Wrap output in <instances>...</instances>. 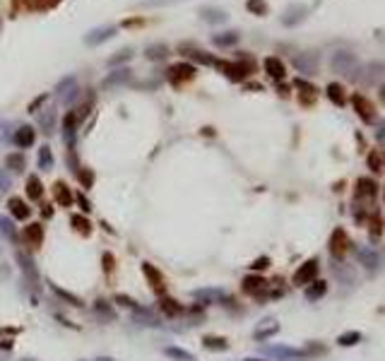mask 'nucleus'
<instances>
[{"label": "nucleus", "mask_w": 385, "mask_h": 361, "mask_svg": "<svg viewBox=\"0 0 385 361\" xmlns=\"http://www.w3.org/2000/svg\"><path fill=\"white\" fill-rule=\"evenodd\" d=\"M164 2H171V0H145L142 5H150L152 7V5H164Z\"/></svg>", "instance_id": "obj_58"}, {"label": "nucleus", "mask_w": 385, "mask_h": 361, "mask_svg": "<svg viewBox=\"0 0 385 361\" xmlns=\"http://www.w3.org/2000/svg\"><path fill=\"white\" fill-rule=\"evenodd\" d=\"M366 77H364V82L366 84H373L376 79H381L385 75V63H371V65H366Z\"/></svg>", "instance_id": "obj_36"}, {"label": "nucleus", "mask_w": 385, "mask_h": 361, "mask_svg": "<svg viewBox=\"0 0 385 361\" xmlns=\"http://www.w3.org/2000/svg\"><path fill=\"white\" fill-rule=\"evenodd\" d=\"M193 296H195V298H205V303H210L212 298H224V291H219V289H198Z\"/></svg>", "instance_id": "obj_45"}, {"label": "nucleus", "mask_w": 385, "mask_h": 361, "mask_svg": "<svg viewBox=\"0 0 385 361\" xmlns=\"http://www.w3.org/2000/svg\"><path fill=\"white\" fill-rule=\"evenodd\" d=\"M46 101H48V94L36 96V99H34V101L29 104V113H36V111H39V106H41V104H46Z\"/></svg>", "instance_id": "obj_54"}, {"label": "nucleus", "mask_w": 385, "mask_h": 361, "mask_svg": "<svg viewBox=\"0 0 385 361\" xmlns=\"http://www.w3.org/2000/svg\"><path fill=\"white\" fill-rule=\"evenodd\" d=\"M383 135H385V126L381 128V133H378V138H383Z\"/></svg>", "instance_id": "obj_60"}, {"label": "nucleus", "mask_w": 385, "mask_h": 361, "mask_svg": "<svg viewBox=\"0 0 385 361\" xmlns=\"http://www.w3.org/2000/svg\"><path fill=\"white\" fill-rule=\"evenodd\" d=\"M306 17H308L306 5H301V2H292V5L284 10V15H282V24H284V27H296V24H301Z\"/></svg>", "instance_id": "obj_9"}, {"label": "nucleus", "mask_w": 385, "mask_h": 361, "mask_svg": "<svg viewBox=\"0 0 385 361\" xmlns=\"http://www.w3.org/2000/svg\"><path fill=\"white\" fill-rule=\"evenodd\" d=\"M294 65H296V70L299 72H304V75H315L318 72V53H299L296 58H294Z\"/></svg>", "instance_id": "obj_12"}, {"label": "nucleus", "mask_w": 385, "mask_h": 361, "mask_svg": "<svg viewBox=\"0 0 385 361\" xmlns=\"http://www.w3.org/2000/svg\"><path fill=\"white\" fill-rule=\"evenodd\" d=\"M332 272H335V277L339 280V284H344V287H354V284H356L354 270H352L349 265H344L342 260H335V267H332Z\"/></svg>", "instance_id": "obj_19"}, {"label": "nucleus", "mask_w": 385, "mask_h": 361, "mask_svg": "<svg viewBox=\"0 0 385 361\" xmlns=\"http://www.w3.org/2000/svg\"><path fill=\"white\" fill-rule=\"evenodd\" d=\"M356 260H359V265H364L369 272H378V267L383 265L381 255L373 251V248H369V246H364V248L356 251Z\"/></svg>", "instance_id": "obj_10"}, {"label": "nucleus", "mask_w": 385, "mask_h": 361, "mask_svg": "<svg viewBox=\"0 0 385 361\" xmlns=\"http://www.w3.org/2000/svg\"><path fill=\"white\" fill-rule=\"evenodd\" d=\"M369 166L376 173H381L385 169V154L381 152V149H373V152H369Z\"/></svg>", "instance_id": "obj_39"}, {"label": "nucleus", "mask_w": 385, "mask_h": 361, "mask_svg": "<svg viewBox=\"0 0 385 361\" xmlns=\"http://www.w3.org/2000/svg\"><path fill=\"white\" fill-rule=\"evenodd\" d=\"M356 342H361V332H356V330L342 332V335L337 337V345H342V347H354Z\"/></svg>", "instance_id": "obj_41"}, {"label": "nucleus", "mask_w": 385, "mask_h": 361, "mask_svg": "<svg viewBox=\"0 0 385 361\" xmlns=\"http://www.w3.org/2000/svg\"><path fill=\"white\" fill-rule=\"evenodd\" d=\"M325 291H327V282H323V280H313V282L308 284V289H306V298L308 301H318L320 296H325Z\"/></svg>", "instance_id": "obj_30"}, {"label": "nucleus", "mask_w": 385, "mask_h": 361, "mask_svg": "<svg viewBox=\"0 0 385 361\" xmlns=\"http://www.w3.org/2000/svg\"><path fill=\"white\" fill-rule=\"evenodd\" d=\"M22 241H24V246L31 248V251L41 248V243H44V226L36 224V221L27 224V226L22 229Z\"/></svg>", "instance_id": "obj_7"}, {"label": "nucleus", "mask_w": 385, "mask_h": 361, "mask_svg": "<svg viewBox=\"0 0 385 361\" xmlns=\"http://www.w3.org/2000/svg\"><path fill=\"white\" fill-rule=\"evenodd\" d=\"M17 260H19V265H22V270H24L27 280H31L34 284L39 282V270H36V265H34V260H31L29 255L22 253V251H17Z\"/></svg>", "instance_id": "obj_23"}, {"label": "nucleus", "mask_w": 385, "mask_h": 361, "mask_svg": "<svg viewBox=\"0 0 385 361\" xmlns=\"http://www.w3.org/2000/svg\"><path fill=\"white\" fill-rule=\"evenodd\" d=\"M128 79H130V70H128V68H121V70L111 72V75L104 79V87H116V84H123Z\"/></svg>", "instance_id": "obj_34"}, {"label": "nucleus", "mask_w": 385, "mask_h": 361, "mask_svg": "<svg viewBox=\"0 0 385 361\" xmlns=\"http://www.w3.org/2000/svg\"><path fill=\"white\" fill-rule=\"evenodd\" d=\"M113 303H118V306H123V308H133V311L140 308L138 303H135V298L125 296V294H116V296H113Z\"/></svg>", "instance_id": "obj_49"}, {"label": "nucleus", "mask_w": 385, "mask_h": 361, "mask_svg": "<svg viewBox=\"0 0 385 361\" xmlns=\"http://www.w3.org/2000/svg\"><path fill=\"white\" fill-rule=\"evenodd\" d=\"M51 289H53V291H56V294H58L61 298H65L68 303H73V306H77V308H79V306H84V303H82V298H79V296H75V294H70V291H65V289H61L58 284H51Z\"/></svg>", "instance_id": "obj_42"}, {"label": "nucleus", "mask_w": 385, "mask_h": 361, "mask_svg": "<svg viewBox=\"0 0 385 361\" xmlns=\"http://www.w3.org/2000/svg\"><path fill=\"white\" fill-rule=\"evenodd\" d=\"M246 7H248L250 15H258V17L267 15V2H265V0H248Z\"/></svg>", "instance_id": "obj_44"}, {"label": "nucleus", "mask_w": 385, "mask_h": 361, "mask_svg": "<svg viewBox=\"0 0 385 361\" xmlns=\"http://www.w3.org/2000/svg\"><path fill=\"white\" fill-rule=\"evenodd\" d=\"M262 65H265V72H267L272 79H284V75H287L284 63H282L279 58H275V56H267V58L262 61Z\"/></svg>", "instance_id": "obj_21"}, {"label": "nucleus", "mask_w": 385, "mask_h": 361, "mask_svg": "<svg viewBox=\"0 0 385 361\" xmlns=\"http://www.w3.org/2000/svg\"><path fill=\"white\" fill-rule=\"evenodd\" d=\"M41 215H44V217H53V207H51V205H44V210H41Z\"/></svg>", "instance_id": "obj_57"}, {"label": "nucleus", "mask_w": 385, "mask_h": 361, "mask_svg": "<svg viewBox=\"0 0 385 361\" xmlns=\"http://www.w3.org/2000/svg\"><path fill=\"white\" fill-rule=\"evenodd\" d=\"M101 265H104V272H113V270H116V258H113V253H104V255H101Z\"/></svg>", "instance_id": "obj_51"}, {"label": "nucleus", "mask_w": 385, "mask_h": 361, "mask_svg": "<svg viewBox=\"0 0 385 361\" xmlns=\"http://www.w3.org/2000/svg\"><path fill=\"white\" fill-rule=\"evenodd\" d=\"M75 200L79 203V207H82V212H92V203H89V200H87L84 195H77Z\"/></svg>", "instance_id": "obj_56"}, {"label": "nucleus", "mask_w": 385, "mask_h": 361, "mask_svg": "<svg viewBox=\"0 0 385 361\" xmlns=\"http://www.w3.org/2000/svg\"><path fill=\"white\" fill-rule=\"evenodd\" d=\"M267 354H270V357H277L279 361L304 359V357H306V352H301V349H294V347H270V349H267Z\"/></svg>", "instance_id": "obj_20"}, {"label": "nucleus", "mask_w": 385, "mask_h": 361, "mask_svg": "<svg viewBox=\"0 0 385 361\" xmlns=\"http://www.w3.org/2000/svg\"><path fill=\"white\" fill-rule=\"evenodd\" d=\"M330 68H332L337 75H344V77H356V72L361 70V63H359L356 53H349V51H337V53H332V58H330Z\"/></svg>", "instance_id": "obj_1"}, {"label": "nucleus", "mask_w": 385, "mask_h": 361, "mask_svg": "<svg viewBox=\"0 0 385 361\" xmlns=\"http://www.w3.org/2000/svg\"><path fill=\"white\" fill-rule=\"evenodd\" d=\"M354 193H356V200H359V203H364V200L371 203V200L378 195V186H376V181H373V178L361 176V178L356 181V190H354Z\"/></svg>", "instance_id": "obj_11"}, {"label": "nucleus", "mask_w": 385, "mask_h": 361, "mask_svg": "<svg viewBox=\"0 0 385 361\" xmlns=\"http://www.w3.org/2000/svg\"><path fill=\"white\" fill-rule=\"evenodd\" d=\"M217 68L231 79V82H241V79H246L253 70H255V63H253V58H248L243 56L238 63H227V61H217Z\"/></svg>", "instance_id": "obj_2"}, {"label": "nucleus", "mask_w": 385, "mask_h": 361, "mask_svg": "<svg viewBox=\"0 0 385 361\" xmlns=\"http://www.w3.org/2000/svg\"><path fill=\"white\" fill-rule=\"evenodd\" d=\"M325 92H327V99H330V101H332L335 106H344V104H347V94H344V87H342V84H337V82H330Z\"/></svg>", "instance_id": "obj_26"}, {"label": "nucleus", "mask_w": 385, "mask_h": 361, "mask_svg": "<svg viewBox=\"0 0 385 361\" xmlns=\"http://www.w3.org/2000/svg\"><path fill=\"white\" fill-rule=\"evenodd\" d=\"M70 224L75 226L77 234H82V236L92 234V221L87 219V217H82V215H73V217H70Z\"/></svg>", "instance_id": "obj_33"}, {"label": "nucleus", "mask_w": 385, "mask_h": 361, "mask_svg": "<svg viewBox=\"0 0 385 361\" xmlns=\"http://www.w3.org/2000/svg\"><path fill=\"white\" fill-rule=\"evenodd\" d=\"M383 200H385V188H383Z\"/></svg>", "instance_id": "obj_63"}, {"label": "nucleus", "mask_w": 385, "mask_h": 361, "mask_svg": "<svg viewBox=\"0 0 385 361\" xmlns=\"http://www.w3.org/2000/svg\"><path fill=\"white\" fill-rule=\"evenodd\" d=\"M318 267H320L318 260H306L304 265L294 272V284L296 287H308V284L318 277Z\"/></svg>", "instance_id": "obj_8"}, {"label": "nucleus", "mask_w": 385, "mask_h": 361, "mask_svg": "<svg viewBox=\"0 0 385 361\" xmlns=\"http://www.w3.org/2000/svg\"><path fill=\"white\" fill-rule=\"evenodd\" d=\"M39 169H41V171H51V169H53V152H51L48 144H44V147L39 149Z\"/></svg>", "instance_id": "obj_37"}, {"label": "nucleus", "mask_w": 385, "mask_h": 361, "mask_svg": "<svg viewBox=\"0 0 385 361\" xmlns=\"http://www.w3.org/2000/svg\"><path fill=\"white\" fill-rule=\"evenodd\" d=\"M164 354H166L169 359H173V361H195L190 352H185V349H178V347H166V349H164Z\"/></svg>", "instance_id": "obj_40"}, {"label": "nucleus", "mask_w": 385, "mask_h": 361, "mask_svg": "<svg viewBox=\"0 0 385 361\" xmlns=\"http://www.w3.org/2000/svg\"><path fill=\"white\" fill-rule=\"evenodd\" d=\"M352 104H354V111L359 113V118H361L364 123H373V121H376V109H373V104H371L366 96L354 94Z\"/></svg>", "instance_id": "obj_13"}, {"label": "nucleus", "mask_w": 385, "mask_h": 361, "mask_svg": "<svg viewBox=\"0 0 385 361\" xmlns=\"http://www.w3.org/2000/svg\"><path fill=\"white\" fill-rule=\"evenodd\" d=\"M279 332V323L275 320V318H265V320H260L258 325H255V330H253V337L258 340V342H262V340H270V337H275Z\"/></svg>", "instance_id": "obj_14"}, {"label": "nucleus", "mask_w": 385, "mask_h": 361, "mask_svg": "<svg viewBox=\"0 0 385 361\" xmlns=\"http://www.w3.org/2000/svg\"><path fill=\"white\" fill-rule=\"evenodd\" d=\"M113 34H116V27H99V29H92V32L84 36V44L87 46H99V44L108 41Z\"/></svg>", "instance_id": "obj_18"}, {"label": "nucleus", "mask_w": 385, "mask_h": 361, "mask_svg": "<svg viewBox=\"0 0 385 361\" xmlns=\"http://www.w3.org/2000/svg\"><path fill=\"white\" fill-rule=\"evenodd\" d=\"M265 267H270V258H267V255H262V258H258V260H253L250 270H265Z\"/></svg>", "instance_id": "obj_55"}, {"label": "nucleus", "mask_w": 385, "mask_h": 361, "mask_svg": "<svg viewBox=\"0 0 385 361\" xmlns=\"http://www.w3.org/2000/svg\"><path fill=\"white\" fill-rule=\"evenodd\" d=\"M145 56H147L150 61H164V58L169 56V48H166V44H152V46H147Z\"/></svg>", "instance_id": "obj_35"}, {"label": "nucleus", "mask_w": 385, "mask_h": 361, "mask_svg": "<svg viewBox=\"0 0 385 361\" xmlns=\"http://www.w3.org/2000/svg\"><path fill=\"white\" fill-rule=\"evenodd\" d=\"M296 87L301 89V104L304 106H310L313 101H315V87L313 84H308V82H304V79H296Z\"/></svg>", "instance_id": "obj_29"}, {"label": "nucleus", "mask_w": 385, "mask_h": 361, "mask_svg": "<svg viewBox=\"0 0 385 361\" xmlns=\"http://www.w3.org/2000/svg\"><path fill=\"white\" fill-rule=\"evenodd\" d=\"M7 210L12 215V219H19V221H27L31 217V207L22 198H10L7 200Z\"/></svg>", "instance_id": "obj_17"}, {"label": "nucleus", "mask_w": 385, "mask_h": 361, "mask_svg": "<svg viewBox=\"0 0 385 361\" xmlns=\"http://www.w3.org/2000/svg\"><path fill=\"white\" fill-rule=\"evenodd\" d=\"M7 188H10V173L7 169H0V193H5Z\"/></svg>", "instance_id": "obj_53"}, {"label": "nucleus", "mask_w": 385, "mask_h": 361, "mask_svg": "<svg viewBox=\"0 0 385 361\" xmlns=\"http://www.w3.org/2000/svg\"><path fill=\"white\" fill-rule=\"evenodd\" d=\"M366 226H369V231L373 238H378V236L383 234V217H381V212H371L369 217H366Z\"/></svg>", "instance_id": "obj_31"}, {"label": "nucleus", "mask_w": 385, "mask_h": 361, "mask_svg": "<svg viewBox=\"0 0 385 361\" xmlns=\"http://www.w3.org/2000/svg\"><path fill=\"white\" fill-rule=\"evenodd\" d=\"M159 311H161L164 315H169V318H176V315L183 313V306H181L176 298L161 296V298H159Z\"/></svg>", "instance_id": "obj_24"}, {"label": "nucleus", "mask_w": 385, "mask_h": 361, "mask_svg": "<svg viewBox=\"0 0 385 361\" xmlns=\"http://www.w3.org/2000/svg\"><path fill=\"white\" fill-rule=\"evenodd\" d=\"M212 44L219 48H227V46H233L238 44V32H222V34H215L212 36Z\"/></svg>", "instance_id": "obj_32"}, {"label": "nucleus", "mask_w": 385, "mask_h": 361, "mask_svg": "<svg viewBox=\"0 0 385 361\" xmlns=\"http://www.w3.org/2000/svg\"><path fill=\"white\" fill-rule=\"evenodd\" d=\"M53 126H56V113L51 109L41 111L39 113V128H44V133H53Z\"/></svg>", "instance_id": "obj_38"}, {"label": "nucleus", "mask_w": 385, "mask_h": 361, "mask_svg": "<svg viewBox=\"0 0 385 361\" xmlns=\"http://www.w3.org/2000/svg\"><path fill=\"white\" fill-rule=\"evenodd\" d=\"M96 361H111V359H96Z\"/></svg>", "instance_id": "obj_62"}, {"label": "nucleus", "mask_w": 385, "mask_h": 361, "mask_svg": "<svg viewBox=\"0 0 385 361\" xmlns=\"http://www.w3.org/2000/svg\"><path fill=\"white\" fill-rule=\"evenodd\" d=\"M243 361H262V359H243Z\"/></svg>", "instance_id": "obj_61"}, {"label": "nucleus", "mask_w": 385, "mask_h": 361, "mask_svg": "<svg viewBox=\"0 0 385 361\" xmlns=\"http://www.w3.org/2000/svg\"><path fill=\"white\" fill-rule=\"evenodd\" d=\"M56 94L63 99V104H70V101L77 96V79L73 77V75L63 77L61 82H58V87H56Z\"/></svg>", "instance_id": "obj_15"}, {"label": "nucleus", "mask_w": 385, "mask_h": 361, "mask_svg": "<svg viewBox=\"0 0 385 361\" xmlns=\"http://www.w3.org/2000/svg\"><path fill=\"white\" fill-rule=\"evenodd\" d=\"M53 198H56V203L61 205V207H70V205L75 203V195L70 193V188H68L63 181H58V183L53 186Z\"/></svg>", "instance_id": "obj_22"}, {"label": "nucleus", "mask_w": 385, "mask_h": 361, "mask_svg": "<svg viewBox=\"0 0 385 361\" xmlns=\"http://www.w3.org/2000/svg\"><path fill=\"white\" fill-rule=\"evenodd\" d=\"M349 248H352V238L347 236V231L344 229H335L332 236H330V253H332V258L335 260H344Z\"/></svg>", "instance_id": "obj_3"}, {"label": "nucleus", "mask_w": 385, "mask_h": 361, "mask_svg": "<svg viewBox=\"0 0 385 361\" xmlns=\"http://www.w3.org/2000/svg\"><path fill=\"white\" fill-rule=\"evenodd\" d=\"M202 347L210 349V352H227L229 349V342L224 337H217V335H205L202 337Z\"/></svg>", "instance_id": "obj_28"}, {"label": "nucleus", "mask_w": 385, "mask_h": 361, "mask_svg": "<svg viewBox=\"0 0 385 361\" xmlns=\"http://www.w3.org/2000/svg\"><path fill=\"white\" fill-rule=\"evenodd\" d=\"M195 77V68L190 63H176L169 68V72H166V79H169L173 87H181L183 82Z\"/></svg>", "instance_id": "obj_5"}, {"label": "nucleus", "mask_w": 385, "mask_h": 361, "mask_svg": "<svg viewBox=\"0 0 385 361\" xmlns=\"http://www.w3.org/2000/svg\"><path fill=\"white\" fill-rule=\"evenodd\" d=\"M24 361H34V359H24Z\"/></svg>", "instance_id": "obj_64"}, {"label": "nucleus", "mask_w": 385, "mask_h": 361, "mask_svg": "<svg viewBox=\"0 0 385 361\" xmlns=\"http://www.w3.org/2000/svg\"><path fill=\"white\" fill-rule=\"evenodd\" d=\"M27 198L29 200H41V195H44V183H41V178L39 176H29L27 178Z\"/></svg>", "instance_id": "obj_27"}, {"label": "nucleus", "mask_w": 385, "mask_h": 361, "mask_svg": "<svg viewBox=\"0 0 385 361\" xmlns=\"http://www.w3.org/2000/svg\"><path fill=\"white\" fill-rule=\"evenodd\" d=\"M188 58H193V61H198V63H205V65H215L217 61L212 56H207V53H202V51H190V53H185Z\"/></svg>", "instance_id": "obj_50"}, {"label": "nucleus", "mask_w": 385, "mask_h": 361, "mask_svg": "<svg viewBox=\"0 0 385 361\" xmlns=\"http://www.w3.org/2000/svg\"><path fill=\"white\" fill-rule=\"evenodd\" d=\"M77 178H79V183H82V188H92L94 183V173L89 169H84V166H79V171H77Z\"/></svg>", "instance_id": "obj_48"}, {"label": "nucleus", "mask_w": 385, "mask_h": 361, "mask_svg": "<svg viewBox=\"0 0 385 361\" xmlns=\"http://www.w3.org/2000/svg\"><path fill=\"white\" fill-rule=\"evenodd\" d=\"M130 58H133V48H123V51H118L116 56L108 58V65H121L125 61H130Z\"/></svg>", "instance_id": "obj_47"}, {"label": "nucleus", "mask_w": 385, "mask_h": 361, "mask_svg": "<svg viewBox=\"0 0 385 361\" xmlns=\"http://www.w3.org/2000/svg\"><path fill=\"white\" fill-rule=\"evenodd\" d=\"M142 272H145V277H147V282H150L154 294L156 296H164L166 294V280H164V275L152 263H142Z\"/></svg>", "instance_id": "obj_6"}, {"label": "nucleus", "mask_w": 385, "mask_h": 361, "mask_svg": "<svg viewBox=\"0 0 385 361\" xmlns=\"http://www.w3.org/2000/svg\"><path fill=\"white\" fill-rule=\"evenodd\" d=\"M200 17L205 22H210V24H222V22L229 19V15H227L224 10H219V7H202Z\"/></svg>", "instance_id": "obj_25"}, {"label": "nucleus", "mask_w": 385, "mask_h": 361, "mask_svg": "<svg viewBox=\"0 0 385 361\" xmlns=\"http://www.w3.org/2000/svg\"><path fill=\"white\" fill-rule=\"evenodd\" d=\"M34 140H36V133H34V128H31V126H19L15 130V135H12V144L19 147V149H27V147H31Z\"/></svg>", "instance_id": "obj_16"}, {"label": "nucleus", "mask_w": 385, "mask_h": 361, "mask_svg": "<svg viewBox=\"0 0 385 361\" xmlns=\"http://www.w3.org/2000/svg\"><path fill=\"white\" fill-rule=\"evenodd\" d=\"M378 96H381V101L385 104V84H381V92H378Z\"/></svg>", "instance_id": "obj_59"}, {"label": "nucleus", "mask_w": 385, "mask_h": 361, "mask_svg": "<svg viewBox=\"0 0 385 361\" xmlns=\"http://www.w3.org/2000/svg\"><path fill=\"white\" fill-rule=\"evenodd\" d=\"M0 234L5 236L7 241H15V229H12L10 217H0Z\"/></svg>", "instance_id": "obj_46"}, {"label": "nucleus", "mask_w": 385, "mask_h": 361, "mask_svg": "<svg viewBox=\"0 0 385 361\" xmlns=\"http://www.w3.org/2000/svg\"><path fill=\"white\" fill-rule=\"evenodd\" d=\"M5 164H7V169H12V171H24V166H27V161H24V157L22 154H7V159H5Z\"/></svg>", "instance_id": "obj_43"}, {"label": "nucleus", "mask_w": 385, "mask_h": 361, "mask_svg": "<svg viewBox=\"0 0 385 361\" xmlns=\"http://www.w3.org/2000/svg\"><path fill=\"white\" fill-rule=\"evenodd\" d=\"M94 308H96L99 313H104V318H106V320H113V318H116V313H113L111 308H106V306H104V301H96V306H94Z\"/></svg>", "instance_id": "obj_52"}, {"label": "nucleus", "mask_w": 385, "mask_h": 361, "mask_svg": "<svg viewBox=\"0 0 385 361\" xmlns=\"http://www.w3.org/2000/svg\"><path fill=\"white\" fill-rule=\"evenodd\" d=\"M241 287H243L246 294H250V296H255V298L270 296V282H267L265 277H260V275H248Z\"/></svg>", "instance_id": "obj_4"}]
</instances>
